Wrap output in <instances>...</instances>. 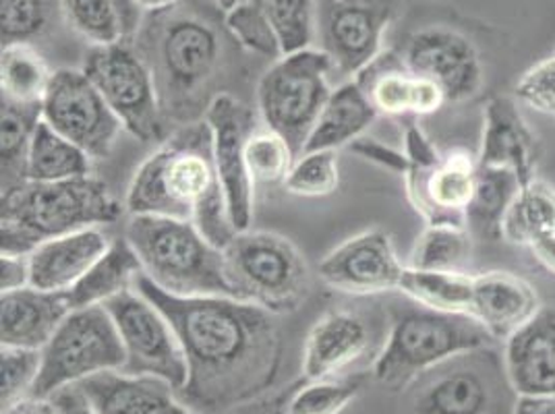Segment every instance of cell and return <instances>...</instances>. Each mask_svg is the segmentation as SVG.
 I'll use <instances>...</instances> for the list:
<instances>
[{"label": "cell", "mask_w": 555, "mask_h": 414, "mask_svg": "<svg viewBox=\"0 0 555 414\" xmlns=\"http://www.w3.org/2000/svg\"><path fill=\"white\" fill-rule=\"evenodd\" d=\"M135 290L172 323L185 350L179 400L202 414H224L274 388L284 340L274 313L232 297H175L147 276Z\"/></svg>", "instance_id": "6da1fadb"}, {"label": "cell", "mask_w": 555, "mask_h": 414, "mask_svg": "<svg viewBox=\"0 0 555 414\" xmlns=\"http://www.w3.org/2000/svg\"><path fill=\"white\" fill-rule=\"evenodd\" d=\"M220 7L185 0L147 13L135 36V52L152 73L164 120L181 127L204 120L220 95L227 38Z\"/></svg>", "instance_id": "7a4b0ae2"}, {"label": "cell", "mask_w": 555, "mask_h": 414, "mask_svg": "<svg viewBox=\"0 0 555 414\" xmlns=\"http://www.w3.org/2000/svg\"><path fill=\"white\" fill-rule=\"evenodd\" d=\"M131 216H158L195 224L216 247L234 238L227 197L214 160L208 120L179 127L147 156L127 191Z\"/></svg>", "instance_id": "3957f363"}, {"label": "cell", "mask_w": 555, "mask_h": 414, "mask_svg": "<svg viewBox=\"0 0 555 414\" xmlns=\"http://www.w3.org/2000/svg\"><path fill=\"white\" fill-rule=\"evenodd\" d=\"M120 216L122 206L95 177L63 183L25 181L2 191L0 251L31 255L50 238L115 224Z\"/></svg>", "instance_id": "277c9868"}, {"label": "cell", "mask_w": 555, "mask_h": 414, "mask_svg": "<svg viewBox=\"0 0 555 414\" xmlns=\"http://www.w3.org/2000/svg\"><path fill=\"white\" fill-rule=\"evenodd\" d=\"M388 336L371 365V377L386 390L404 391L441 363L493 345L468 315L441 313L418 302H392Z\"/></svg>", "instance_id": "5b68a950"}, {"label": "cell", "mask_w": 555, "mask_h": 414, "mask_svg": "<svg viewBox=\"0 0 555 414\" xmlns=\"http://www.w3.org/2000/svg\"><path fill=\"white\" fill-rule=\"evenodd\" d=\"M125 238L138 254L143 276L166 293L234 299L224 251L209 243L195 224L158 216H131Z\"/></svg>", "instance_id": "8992f818"}, {"label": "cell", "mask_w": 555, "mask_h": 414, "mask_svg": "<svg viewBox=\"0 0 555 414\" xmlns=\"http://www.w3.org/2000/svg\"><path fill=\"white\" fill-rule=\"evenodd\" d=\"M234 299L286 315L301 307L311 290V274L301 251L282 234L236 232L222 249Z\"/></svg>", "instance_id": "52a82bcc"}, {"label": "cell", "mask_w": 555, "mask_h": 414, "mask_svg": "<svg viewBox=\"0 0 555 414\" xmlns=\"http://www.w3.org/2000/svg\"><path fill=\"white\" fill-rule=\"evenodd\" d=\"M330 73H334V65L327 52L307 48L278 59L259 79L257 106L261 118L268 129L291 143L297 158L332 95Z\"/></svg>", "instance_id": "ba28073f"}, {"label": "cell", "mask_w": 555, "mask_h": 414, "mask_svg": "<svg viewBox=\"0 0 555 414\" xmlns=\"http://www.w3.org/2000/svg\"><path fill=\"white\" fill-rule=\"evenodd\" d=\"M125 346L104 305L70 311L42 348V368L31 398H52L106 371H122Z\"/></svg>", "instance_id": "9c48e42d"}, {"label": "cell", "mask_w": 555, "mask_h": 414, "mask_svg": "<svg viewBox=\"0 0 555 414\" xmlns=\"http://www.w3.org/2000/svg\"><path fill=\"white\" fill-rule=\"evenodd\" d=\"M404 158L406 197L416 214L429 227H466L464 216L479 172L477 158L461 147L441 154L415 122L404 133Z\"/></svg>", "instance_id": "30bf717a"}, {"label": "cell", "mask_w": 555, "mask_h": 414, "mask_svg": "<svg viewBox=\"0 0 555 414\" xmlns=\"http://www.w3.org/2000/svg\"><path fill=\"white\" fill-rule=\"evenodd\" d=\"M83 73L133 138L152 143L164 135L163 111L152 73L131 47L92 48Z\"/></svg>", "instance_id": "8fae6325"}, {"label": "cell", "mask_w": 555, "mask_h": 414, "mask_svg": "<svg viewBox=\"0 0 555 414\" xmlns=\"http://www.w3.org/2000/svg\"><path fill=\"white\" fill-rule=\"evenodd\" d=\"M104 307L113 315L125 346L127 363L122 373L154 375L181 390L186 381L185 350L163 311L135 288L125 290Z\"/></svg>", "instance_id": "7c38bea8"}, {"label": "cell", "mask_w": 555, "mask_h": 414, "mask_svg": "<svg viewBox=\"0 0 555 414\" xmlns=\"http://www.w3.org/2000/svg\"><path fill=\"white\" fill-rule=\"evenodd\" d=\"M504 363L491 346L459 354L413 386V414H493L500 406Z\"/></svg>", "instance_id": "4fadbf2b"}, {"label": "cell", "mask_w": 555, "mask_h": 414, "mask_svg": "<svg viewBox=\"0 0 555 414\" xmlns=\"http://www.w3.org/2000/svg\"><path fill=\"white\" fill-rule=\"evenodd\" d=\"M42 120L92 160L108 158L122 131L120 120L83 70H54L42 102Z\"/></svg>", "instance_id": "5bb4252c"}, {"label": "cell", "mask_w": 555, "mask_h": 414, "mask_svg": "<svg viewBox=\"0 0 555 414\" xmlns=\"http://www.w3.org/2000/svg\"><path fill=\"white\" fill-rule=\"evenodd\" d=\"M393 15V0H325L320 29L338 77L352 81L384 54V36Z\"/></svg>", "instance_id": "9a60e30c"}, {"label": "cell", "mask_w": 555, "mask_h": 414, "mask_svg": "<svg viewBox=\"0 0 555 414\" xmlns=\"http://www.w3.org/2000/svg\"><path fill=\"white\" fill-rule=\"evenodd\" d=\"M402 63L440 88L446 102L463 104L486 86V69L477 47L456 29L425 27L409 36Z\"/></svg>", "instance_id": "2e32d148"}, {"label": "cell", "mask_w": 555, "mask_h": 414, "mask_svg": "<svg viewBox=\"0 0 555 414\" xmlns=\"http://www.w3.org/2000/svg\"><path fill=\"white\" fill-rule=\"evenodd\" d=\"M206 120L232 227L236 232L249 231L254 222L255 184L247 170L245 147L257 131L254 111L231 93H220L209 104Z\"/></svg>", "instance_id": "e0dca14e"}, {"label": "cell", "mask_w": 555, "mask_h": 414, "mask_svg": "<svg viewBox=\"0 0 555 414\" xmlns=\"http://www.w3.org/2000/svg\"><path fill=\"white\" fill-rule=\"evenodd\" d=\"M318 270L325 286L336 293L373 297L398 290L406 263L400 261L388 232L371 229L325 255Z\"/></svg>", "instance_id": "ac0fdd59"}, {"label": "cell", "mask_w": 555, "mask_h": 414, "mask_svg": "<svg viewBox=\"0 0 555 414\" xmlns=\"http://www.w3.org/2000/svg\"><path fill=\"white\" fill-rule=\"evenodd\" d=\"M477 161L491 168H508L522 184L537 177L541 141L514 98L493 95L487 102Z\"/></svg>", "instance_id": "d6986e66"}, {"label": "cell", "mask_w": 555, "mask_h": 414, "mask_svg": "<svg viewBox=\"0 0 555 414\" xmlns=\"http://www.w3.org/2000/svg\"><path fill=\"white\" fill-rule=\"evenodd\" d=\"M541 309V297L527 277L506 270L473 276L470 318L486 329L493 342H508Z\"/></svg>", "instance_id": "ffe728a7"}, {"label": "cell", "mask_w": 555, "mask_h": 414, "mask_svg": "<svg viewBox=\"0 0 555 414\" xmlns=\"http://www.w3.org/2000/svg\"><path fill=\"white\" fill-rule=\"evenodd\" d=\"M77 388L95 414H202L189 409L168 381L154 375L106 371Z\"/></svg>", "instance_id": "44dd1931"}, {"label": "cell", "mask_w": 555, "mask_h": 414, "mask_svg": "<svg viewBox=\"0 0 555 414\" xmlns=\"http://www.w3.org/2000/svg\"><path fill=\"white\" fill-rule=\"evenodd\" d=\"M357 83L370 98L377 115H434L448 104L436 83L415 75L393 54H382L357 77Z\"/></svg>", "instance_id": "7402d4cb"}, {"label": "cell", "mask_w": 555, "mask_h": 414, "mask_svg": "<svg viewBox=\"0 0 555 414\" xmlns=\"http://www.w3.org/2000/svg\"><path fill=\"white\" fill-rule=\"evenodd\" d=\"M504 367L516 396H554L555 305L504 342Z\"/></svg>", "instance_id": "603a6c76"}, {"label": "cell", "mask_w": 555, "mask_h": 414, "mask_svg": "<svg viewBox=\"0 0 555 414\" xmlns=\"http://www.w3.org/2000/svg\"><path fill=\"white\" fill-rule=\"evenodd\" d=\"M0 307L2 346L29 350H42L73 311L67 293H48L34 286L4 293Z\"/></svg>", "instance_id": "cb8c5ba5"}, {"label": "cell", "mask_w": 555, "mask_h": 414, "mask_svg": "<svg viewBox=\"0 0 555 414\" xmlns=\"http://www.w3.org/2000/svg\"><path fill=\"white\" fill-rule=\"evenodd\" d=\"M111 243L102 229L50 238L29 255L31 286L48 293H67L108 251Z\"/></svg>", "instance_id": "d4e9b609"}, {"label": "cell", "mask_w": 555, "mask_h": 414, "mask_svg": "<svg viewBox=\"0 0 555 414\" xmlns=\"http://www.w3.org/2000/svg\"><path fill=\"white\" fill-rule=\"evenodd\" d=\"M370 346V329L350 311H330L305 340L302 379H330L357 363Z\"/></svg>", "instance_id": "484cf974"}, {"label": "cell", "mask_w": 555, "mask_h": 414, "mask_svg": "<svg viewBox=\"0 0 555 414\" xmlns=\"http://www.w3.org/2000/svg\"><path fill=\"white\" fill-rule=\"evenodd\" d=\"M63 17L93 48L129 47L143 24L138 0H61Z\"/></svg>", "instance_id": "4316f807"}, {"label": "cell", "mask_w": 555, "mask_h": 414, "mask_svg": "<svg viewBox=\"0 0 555 414\" xmlns=\"http://www.w3.org/2000/svg\"><path fill=\"white\" fill-rule=\"evenodd\" d=\"M377 116V111L373 108L370 98L361 90L357 79L345 81L330 95L322 115L305 143L302 154L322 150L336 152L338 147L365 133Z\"/></svg>", "instance_id": "83f0119b"}, {"label": "cell", "mask_w": 555, "mask_h": 414, "mask_svg": "<svg viewBox=\"0 0 555 414\" xmlns=\"http://www.w3.org/2000/svg\"><path fill=\"white\" fill-rule=\"evenodd\" d=\"M141 274L143 270L131 243L127 238H116L108 251L93 263L90 272L67 290L70 309L106 305L125 290L135 288Z\"/></svg>", "instance_id": "f1b7e54d"}, {"label": "cell", "mask_w": 555, "mask_h": 414, "mask_svg": "<svg viewBox=\"0 0 555 414\" xmlns=\"http://www.w3.org/2000/svg\"><path fill=\"white\" fill-rule=\"evenodd\" d=\"M520 186V179L508 168H491L479 164L475 193L464 216L466 229L475 241H502L504 216Z\"/></svg>", "instance_id": "f546056e"}, {"label": "cell", "mask_w": 555, "mask_h": 414, "mask_svg": "<svg viewBox=\"0 0 555 414\" xmlns=\"http://www.w3.org/2000/svg\"><path fill=\"white\" fill-rule=\"evenodd\" d=\"M555 234V186L539 177L522 184L502 222V241L512 247H534Z\"/></svg>", "instance_id": "4dcf8cb0"}, {"label": "cell", "mask_w": 555, "mask_h": 414, "mask_svg": "<svg viewBox=\"0 0 555 414\" xmlns=\"http://www.w3.org/2000/svg\"><path fill=\"white\" fill-rule=\"evenodd\" d=\"M92 177V158L40 120L27 156V181L63 183Z\"/></svg>", "instance_id": "1f68e13d"}, {"label": "cell", "mask_w": 555, "mask_h": 414, "mask_svg": "<svg viewBox=\"0 0 555 414\" xmlns=\"http://www.w3.org/2000/svg\"><path fill=\"white\" fill-rule=\"evenodd\" d=\"M52 77H54V70L48 67L47 59L27 42L2 47V54H0L2 98L17 104H27V106H42Z\"/></svg>", "instance_id": "d6a6232c"}, {"label": "cell", "mask_w": 555, "mask_h": 414, "mask_svg": "<svg viewBox=\"0 0 555 414\" xmlns=\"http://www.w3.org/2000/svg\"><path fill=\"white\" fill-rule=\"evenodd\" d=\"M473 276L468 272H423L406 266L398 293L441 313L470 318Z\"/></svg>", "instance_id": "836d02e7"}, {"label": "cell", "mask_w": 555, "mask_h": 414, "mask_svg": "<svg viewBox=\"0 0 555 414\" xmlns=\"http://www.w3.org/2000/svg\"><path fill=\"white\" fill-rule=\"evenodd\" d=\"M475 238L466 227L434 224L418 234L406 266L423 272H466Z\"/></svg>", "instance_id": "e575fe53"}, {"label": "cell", "mask_w": 555, "mask_h": 414, "mask_svg": "<svg viewBox=\"0 0 555 414\" xmlns=\"http://www.w3.org/2000/svg\"><path fill=\"white\" fill-rule=\"evenodd\" d=\"M40 120L42 106H27L2 98V191L27 181V156Z\"/></svg>", "instance_id": "d590c367"}, {"label": "cell", "mask_w": 555, "mask_h": 414, "mask_svg": "<svg viewBox=\"0 0 555 414\" xmlns=\"http://www.w3.org/2000/svg\"><path fill=\"white\" fill-rule=\"evenodd\" d=\"M365 377L350 375L345 379H318L293 386L284 402L286 414H343L363 390Z\"/></svg>", "instance_id": "8d00e7d4"}, {"label": "cell", "mask_w": 555, "mask_h": 414, "mask_svg": "<svg viewBox=\"0 0 555 414\" xmlns=\"http://www.w3.org/2000/svg\"><path fill=\"white\" fill-rule=\"evenodd\" d=\"M272 25L282 56L301 52L311 47L315 36V7L313 0H254Z\"/></svg>", "instance_id": "74e56055"}, {"label": "cell", "mask_w": 555, "mask_h": 414, "mask_svg": "<svg viewBox=\"0 0 555 414\" xmlns=\"http://www.w3.org/2000/svg\"><path fill=\"white\" fill-rule=\"evenodd\" d=\"M295 150L272 129H257L247 141L245 161L254 184L284 183L295 166Z\"/></svg>", "instance_id": "f35d334b"}, {"label": "cell", "mask_w": 555, "mask_h": 414, "mask_svg": "<svg viewBox=\"0 0 555 414\" xmlns=\"http://www.w3.org/2000/svg\"><path fill=\"white\" fill-rule=\"evenodd\" d=\"M338 184V154L334 150H322L299 156L284 181V189L297 197H327Z\"/></svg>", "instance_id": "ab89813d"}, {"label": "cell", "mask_w": 555, "mask_h": 414, "mask_svg": "<svg viewBox=\"0 0 555 414\" xmlns=\"http://www.w3.org/2000/svg\"><path fill=\"white\" fill-rule=\"evenodd\" d=\"M224 25L232 40H236L249 52L268 59H282V48L276 34L254 0L236 2L231 11L224 13Z\"/></svg>", "instance_id": "60d3db41"}, {"label": "cell", "mask_w": 555, "mask_h": 414, "mask_svg": "<svg viewBox=\"0 0 555 414\" xmlns=\"http://www.w3.org/2000/svg\"><path fill=\"white\" fill-rule=\"evenodd\" d=\"M2 384H0V404L2 411L22 402L31 396L42 368V350L2 346Z\"/></svg>", "instance_id": "b9f144b4"}, {"label": "cell", "mask_w": 555, "mask_h": 414, "mask_svg": "<svg viewBox=\"0 0 555 414\" xmlns=\"http://www.w3.org/2000/svg\"><path fill=\"white\" fill-rule=\"evenodd\" d=\"M47 22L44 0H0L2 47L22 44L40 36L47 27Z\"/></svg>", "instance_id": "7bdbcfd3"}, {"label": "cell", "mask_w": 555, "mask_h": 414, "mask_svg": "<svg viewBox=\"0 0 555 414\" xmlns=\"http://www.w3.org/2000/svg\"><path fill=\"white\" fill-rule=\"evenodd\" d=\"M514 100L539 115L555 118V54L520 75L514 86Z\"/></svg>", "instance_id": "ee69618b"}, {"label": "cell", "mask_w": 555, "mask_h": 414, "mask_svg": "<svg viewBox=\"0 0 555 414\" xmlns=\"http://www.w3.org/2000/svg\"><path fill=\"white\" fill-rule=\"evenodd\" d=\"M31 286L29 255L2 254L0 261V288L4 293H15Z\"/></svg>", "instance_id": "f6af8a7d"}, {"label": "cell", "mask_w": 555, "mask_h": 414, "mask_svg": "<svg viewBox=\"0 0 555 414\" xmlns=\"http://www.w3.org/2000/svg\"><path fill=\"white\" fill-rule=\"evenodd\" d=\"M354 152L363 154L367 160L375 161V164H379V166L390 168V170L398 172V174L404 172L406 158H404L402 152H393L390 147L379 145V143H375V141H361V143H357V145H354Z\"/></svg>", "instance_id": "bcb514c9"}, {"label": "cell", "mask_w": 555, "mask_h": 414, "mask_svg": "<svg viewBox=\"0 0 555 414\" xmlns=\"http://www.w3.org/2000/svg\"><path fill=\"white\" fill-rule=\"evenodd\" d=\"M288 390L280 391L276 396L266 393V396L251 400L247 404H241V406H236V409H232V411L224 414H286L284 413V402H286Z\"/></svg>", "instance_id": "7dc6e473"}, {"label": "cell", "mask_w": 555, "mask_h": 414, "mask_svg": "<svg viewBox=\"0 0 555 414\" xmlns=\"http://www.w3.org/2000/svg\"><path fill=\"white\" fill-rule=\"evenodd\" d=\"M59 411L63 414H95L86 396L79 391L77 386H70L67 390H61L50 398Z\"/></svg>", "instance_id": "c3c4849f"}, {"label": "cell", "mask_w": 555, "mask_h": 414, "mask_svg": "<svg viewBox=\"0 0 555 414\" xmlns=\"http://www.w3.org/2000/svg\"><path fill=\"white\" fill-rule=\"evenodd\" d=\"M512 414H555L554 396H518Z\"/></svg>", "instance_id": "681fc988"}, {"label": "cell", "mask_w": 555, "mask_h": 414, "mask_svg": "<svg viewBox=\"0 0 555 414\" xmlns=\"http://www.w3.org/2000/svg\"><path fill=\"white\" fill-rule=\"evenodd\" d=\"M2 414H63L50 398H25Z\"/></svg>", "instance_id": "f907efd6"}, {"label": "cell", "mask_w": 555, "mask_h": 414, "mask_svg": "<svg viewBox=\"0 0 555 414\" xmlns=\"http://www.w3.org/2000/svg\"><path fill=\"white\" fill-rule=\"evenodd\" d=\"M534 259L555 276V234L554 236H547L543 241H539L534 247H531Z\"/></svg>", "instance_id": "816d5d0a"}, {"label": "cell", "mask_w": 555, "mask_h": 414, "mask_svg": "<svg viewBox=\"0 0 555 414\" xmlns=\"http://www.w3.org/2000/svg\"><path fill=\"white\" fill-rule=\"evenodd\" d=\"M138 2L145 13H154V11H163V9H168V7L181 4L185 0H138Z\"/></svg>", "instance_id": "f5cc1de1"}]
</instances>
